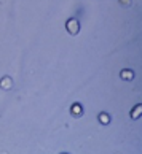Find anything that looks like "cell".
<instances>
[{"label": "cell", "instance_id": "cell-1", "mask_svg": "<svg viewBox=\"0 0 142 154\" xmlns=\"http://www.w3.org/2000/svg\"><path fill=\"white\" fill-rule=\"evenodd\" d=\"M66 27H67V32L70 33V35H77L78 32H80V22H78L75 18H72L66 22Z\"/></svg>", "mask_w": 142, "mask_h": 154}, {"label": "cell", "instance_id": "cell-2", "mask_svg": "<svg viewBox=\"0 0 142 154\" xmlns=\"http://www.w3.org/2000/svg\"><path fill=\"white\" fill-rule=\"evenodd\" d=\"M0 88L5 89V91H10L11 88H13V79H11L10 76H3L2 79H0Z\"/></svg>", "mask_w": 142, "mask_h": 154}, {"label": "cell", "instance_id": "cell-3", "mask_svg": "<svg viewBox=\"0 0 142 154\" xmlns=\"http://www.w3.org/2000/svg\"><path fill=\"white\" fill-rule=\"evenodd\" d=\"M120 76H121L123 79H126V81H129V79L134 78V72L129 70V68H124V70L120 72Z\"/></svg>", "mask_w": 142, "mask_h": 154}, {"label": "cell", "instance_id": "cell-4", "mask_svg": "<svg viewBox=\"0 0 142 154\" xmlns=\"http://www.w3.org/2000/svg\"><path fill=\"white\" fill-rule=\"evenodd\" d=\"M140 113H142V105H136L134 106V110H131V118L133 119H139L140 118Z\"/></svg>", "mask_w": 142, "mask_h": 154}, {"label": "cell", "instance_id": "cell-5", "mask_svg": "<svg viewBox=\"0 0 142 154\" xmlns=\"http://www.w3.org/2000/svg\"><path fill=\"white\" fill-rule=\"evenodd\" d=\"M82 111H83V110H82V106L78 105V103H73V105H72V115L75 116V118L80 116V115H82Z\"/></svg>", "mask_w": 142, "mask_h": 154}, {"label": "cell", "instance_id": "cell-6", "mask_svg": "<svg viewBox=\"0 0 142 154\" xmlns=\"http://www.w3.org/2000/svg\"><path fill=\"white\" fill-rule=\"evenodd\" d=\"M99 122L101 124H109L110 122V116L107 115V113H101L99 115Z\"/></svg>", "mask_w": 142, "mask_h": 154}, {"label": "cell", "instance_id": "cell-7", "mask_svg": "<svg viewBox=\"0 0 142 154\" xmlns=\"http://www.w3.org/2000/svg\"><path fill=\"white\" fill-rule=\"evenodd\" d=\"M120 3L123 7H129V5H131V0H120Z\"/></svg>", "mask_w": 142, "mask_h": 154}]
</instances>
